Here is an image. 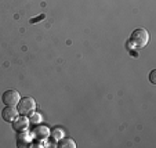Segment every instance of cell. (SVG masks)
<instances>
[{
	"mask_svg": "<svg viewBox=\"0 0 156 148\" xmlns=\"http://www.w3.org/2000/svg\"><path fill=\"white\" fill-rule=\"evenodd\" d=\"M130 43H131L134 47H145V46L149 43V33H148L147 29L144 28H137L131 32V36H130Z\"/></svg>",
	"mask_w": 156,
	"mask_h": 148,
	"instance_id": "1",
	"label": "cell"
},
{
	"mask_svg": "<svg viewBox=\"0 0 156 148\" xmlns=\"http://www.w3.org/2000/svg\"><path fill=\"white\" fill-rule=\"evenodd\" d=\"M36 108V103L32 97H24V98H20L17 104V111L20 115H30V114L35 111Z\"/></svg>",
	"mask_w": 156,
	"mask_h": 148,
	"instance_id": "2",
	"label": "cell"
},
{
	"mask_svg": "<svg viewBox=\"0 0 156 148\" xmlns=\"http://www.w3.org/2000/svg\"><path fill=\"white\" fill-rule=\"evenodd\" d=\"M20 98H21V96L17 90L9 89L2 94V103H3L4 105H7V107H17Z\"/></svg>",
	"mask_w": 156,
	"mask_h": 148,
	"instance_id": "3",
	"label": "cell"
},
{
	"mask_svg": "<svg viewBox=\"0 0 156 148\" xmlns=\"http://www.w3.org/2000/svg\"><path fill=\"white\" fill-rule=\"evenodd\" d=\"M29 126V119H27L25 115H21V116H17V118L12 121V128H14L15 132H25Z\"/></svg>",
	"mask_w": 156,
	"mask_h": 148,
	"instance_id": "4",
	"label": "cell"
},
{
	"mask_svg": "<svg viewBox=\"0 0 156 148\" xmlns=\"http://www.w3.org/2000/svg\"><path fill=\"white\" fill-rule=\"evenodd\" d=\"M20 115L18 114V111L15 110L14 107H4L3 110H2V119H3L4 122H12L17 116Z\"/></svg>",
	"mask_w": 156,
	"mask_h": 148,
	"instance_id": "5",
	"label": "cell"
},
{
	"mask_svg": "<svg viewBox=\"0 0 156 148\" xmlns=\"http://www.w3.org/2000/svg\"><path fill=\"white\" fill-rule=\"evenodd\" d=\"M58 148H76V144L72 139H62L58 143Z\"/></svg>",
	"mask_w": 156,
	"mask_h": 148,
	"instance_id": "6",
	"label": "cell"
},
{
	"mask_svg": "<svg viewBox=\"0 0 156 148\" xmlns=\"http://www.w3.org/2000/svg\"><path fill=\"white\" fill-rule=\"evenodd\" d=\"M39 122H41V115L37 112L35 114H30V118H29V123H39Z\"/></svg>",
	"mask_w": 156,
	"mask_h": 148,
	"instance_id": "7",
	"label": "cell"
},
{
	"mask_svg": "<svg viewBox=\"0 0 156 148\" xmlns=\"http://www.w3.org/2000/svg\"><path fill=\"white\" fill-rule=\"evenodd\" d=\"M156 69H152L149 74V82L152 83V85H156Z\"/></svg>",
	"mask_w": 156,
	"mask_h": 148,
	"instance_id": "8",
	"label": "cell"
},
{
	"mask_svg": "<svg viewBox=\"0 0 156 148\" xmlns=\"http://www.w3.org/2000/svg\"><path fill=\"white\" fill-rule=\"evenodd\" d=\"M61 134H62V130H57V129H54L53 130V137L54 139H59V137H61Z\"/></svg>",
	"mask_w": 156,
	"mask_h": 148,
	"instance_id": "9",
	"label": "cell"
}]
</instances>
